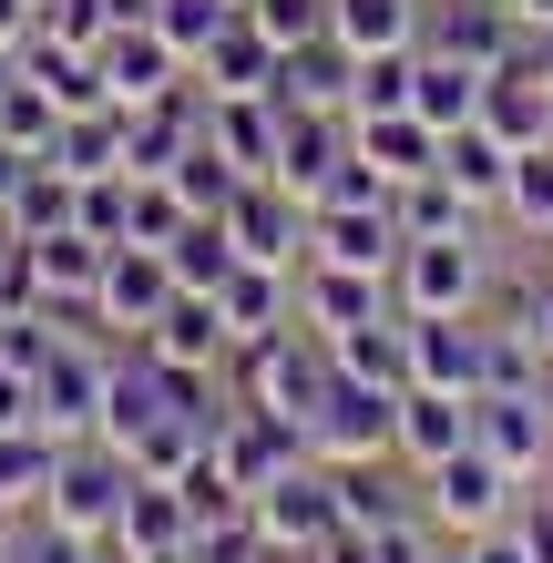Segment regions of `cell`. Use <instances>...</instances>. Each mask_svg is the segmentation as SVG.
Segmentation results:
<instances>
[{
    "instance_id": "cell-1",
    "label": "cell",
    "mask_w": 553,
    "mask_h": 563,
    "mask_svg": "<svg viewBox=\"0 0 553 563\" xmlns=\"http://www.w3.org/2000/svg\"><path fill=\"white\" fill-rule=\"evenodd\" d=\"M329 379H339V349L318 339L308 318L277 328V339H246L236 358H225V389H236L246 410H277V420H298V430H308L318 400H329Z\"/></svg>"
},
{
    "instance_id": "cell-2",
    "label": "cell",
    "mask_w": 553,
    "mask_h": 563,
    "mask_svg": "<svg viewBox=\"0 0 553 563\" xmlns=\"http://www.w3.org/2000/svg\"><path fill=\"white\" fill-rule=\"evenodd\" d=\"M389 287H400L410 318H472V308H493V256H482V225H462V236H410L400 267H389Z\"/></svg>"
},
{
    "instance_id": "cell-3",
    "label": "cell",
    "mask_w": 553,
    "mask_h": 563,
    "mask_svg": "<svg viewBox=\"0 0 553 563\" xmlns=\"http://www.w3.org/2000/svg\"><path fill=\"white\" fill-rule=\"evenodd\" d=\"M523 492H533V482H512L482 441H462L451 461H431V472H420V512H431L451 543H472V533H493V522L523 512Z\"/></svg>"
},
{
    "instance_id": "cell-4",
    "label": "cell",
    "mask_w": 553,
    "mask_h": 563,
    "mask_svg": "<svg viewBox=\"0 0 553 563\" xmlns=\"http://www.w3.org/2000/svg\"><path fill=\"white\" fill-rule=\"evenodd\" d=\"M134 482H144V472H134V451H113L103 430H92V441H62V461H52V492H42V512H62L73 533H92V543H103Z\"/></svg>"
},
{
    "instance_id": "cell-5",
    "label": "cell",
    "mask_w": 553,
    "mask_h": 563,
    "mask_svg": "<svg viewBox=\"0 0 553 563\" xmlns=\"http://www.w3.org/2000/svg\"><path fill=\"white\" fill-rule=\"evenodd\" d=\"M103 400H113V349L92 339V328H73V339L42 358V430L52 441H92V430H103Z\"/></svg>"
},
{
    "instance_id": "cell-6",
    "label": "cell",
    "mask_w": 553,
    "mask_h": 563,
    "mask_svg": "<svg viewBox=\"0 0 553 563\" xmlns=\"http://www.w3.org/2000/svg\"><path fill=\"white\" fill-rule=\"evenodd\" d=\"M472 441L493 451L512 482H543L553 472V400H543V379H523V389H472Z\"/></svg>"
},
{
    "instance_id": "cell-7",
    "label": "cell",
    "mask_w": 553,
    "mask_h": 563,
    "mask_svg": "<svg viewBox=\"0 0 553 563\" xmlns=\"http://www.w3.org/2000/svg\"><path fill=\"white\" fill-rule=\"evenodd\" d=\"M225 236H236L246 267H287V277H298L308 267V195L277 185V175H246L236 206H225Z\"/></svg>"
},
{
    "instance_id": "cell-8",
    "label": "cell",
    "mask_w": 553,
    "mask_h": 563,
    "mask_svg": "<svg viewBox=\"0 0 553 563\" xmlns=\"http://www.w3.org/2000/svg\"><path fill=\"white\" fill-rule=\"evenodd\" d=\"M389 420H400V389H369V379H329V400L308 410V451L318 461H400L389 451Z\"/></svg>"
},
{
    "instance_id": "cell-9",
    "label": "cell",
    "mask_w": 553,
    "mask_h": 563,
    "mask_svg": "<svg viewBox=\"0 0 553 563\" xmlns=\"http://www.w3.org/2000/svg\"><path fill=\"white\" fill-rule=\"evenodd\" d=\"M256 522H267V543H277V553H318V543L349 522V512H339V472H329L318 451H308V461H287V472L256 492Z\"/></svg>"
},
{
    "instance_id": "cell-10",
    "label": "cell",
    "mask_w": 553,
    "mask_h": 563,
    "mask_svg": "<svg viewBox=\"0 0 553 563\" xmlns=\"http://www.w3.org/2000/svg\"><path fill=\"white\" fill-rule=\"evenodd\" d=\"M175 297L185 287H175V256L165 246H113L103 256V287H92V318H103V339H144Z\"/></svg>"
},
{
    "instance_id": "cell-11",
    "label": "cell",
    "mask_w": 553,
    "mask_h": 563,
    "mask_svg": "<svg viewBox=\"0 0 553 563\" xmlns=\"http://www.w3.org/2000/svg\"><path fill=\"white\" fill-rule=\"evenodd\" d=\"M92 62H103V103H113V113H144V103H165V92L195 82V62H185L154 21H123Z\"/></svg>"
},
{
    "instance_id": "cell-12",
    "label": "cell",
    "mask_w": 553,
    "mask_h": 563,
    "mask_svg": "<svg viewBox=\"0 0 553 563\" xmlns=\"http://www.w3.org/2000/svg\"><path fill=\"white\" fill-rule=\"evenodd\" d=\"M420 42L472 62V73H512V62H523V11H512V0H431V31H420Z\"/></svg>"
},
{
    "instance_id": "cell-13",
    "label": "cell",
    "mask_w": 553,
    "mask_h": 563,
    "mask_svg": "<svg viewBox=\"0 0 553 563\" xmlns=\"http://www.w3.org/2000/svg\"><path fill=\"white\" fill-rule=\"evenodd\" d=\"M482 369H493V318H410V389H482Z\"/></svg>"
},
{
    "instance_id": "cell-14",
    "label": "cell",
    "mask_w": 553,
    "mask_h": 563,
    "mask_svg": "<svg viewBox=\"0 0 553 563\" xmlns=\"http://www.w3.org/2000/svg\"><path fill=\"white\" fill-rule=\"evenodd\" d=\"M298 318L318 328V339H349V328H369V318H400V287L369 277V267H298Z\"/></svg>"
},
{
    "instance_id": "cell-15",
    "label": "cell",
    "mask_w": 553,
    "mask_h": 563,
    "mask_svg": "<svg viewBox=\"0 0 553 563\" xmlns=\"http://www.w3.org/2000/svg\"><path fill=\"white\" fill-rule=\"evenodd\" d=\"M185 533H195V503L175 482H134L123 492V512H113V533H103V553L113 563H185Z\"/></svg>"
},
{
    "instance_id": "cell-16",
    "label": "cell",
    "mask_w": 553,
    "mask_h": 563,
    "mask_svg": "<svg viewBox=\"0 0 553 563\" xmlns=\"http://www.w3.org/2000/svg\"><path fill=\"white\" fill-rule=\"evenodd\" d=\"M400 216H389V206H318L308 216V256H318V267H369V277H389V267H400Z\"/></svg>"
},
{
    "instance_id": "cell-17",
    "label": "cell",
    "mask_w": 553,
    "mask_h": 563,
    "mask_svg": "<svg viewBox=\"0 0 553 563\" xmlns=\"http://www.w3.org/2000/svg\"><path fill=\"white\" fill-rule=\"evenodd\" d=\"M134 349H144V358H165V369H225V358H236V328H225L215 297H195V287H185Z\"/></svg>"
},
{
    "instance_id": "cell-18",
    "label": "cell",
    "mask_w": 553,
    "mask_h": 563,
    "mask_svg": "<svg viewBox=\"0 0 553 563\" xmlns=\"http://www.w3.org/2000/svg\"><path fill=\"white\" fill-rule=\"evenodd\" d=\"M277 134H287V113L267 92H206V144L236 164V175H277Z\"/></svg>"
},
{
    "instance_id": "cell-19",
    "label": "cell",
    "mask_w": 553,
    "mask_h": 563,
    "mask_svg": "<svg viewBox=\"0 0 553 563\" xmlns=\"http://www.w3.org/2000/svg\"><path fill=\"white\" fill-rule=\"evenodd\" d=\"M472 441V400L462 389H400V420H389V451L410 461V472H431Z\"/></svg>"
},
{
    "instance_id": "cell-20",
    "label": "cell",
    "mask_w": 553,
    "mask_h": 563,
    "mask_svg": "<svg viewBox=\"0 0 553 563\" xmlns=\"http://www.w3.org/2000/svg\"><path fill=\"white\" fill-rule=\"evenodd\" d=\"M195 82H206V92H277V42L246 11H225V31L195 52Z\"/></svg>"
},
{
    "instance_id": "cell-21",
    "label": "cell",
    "mask_w": 553,
    "mask_h": 563,
    "mask_svg": "<svg viewBox=\"0 0 553 563\" xmlns=\"http://www.w3.org/2000/svg\"><path fill=\"white\" fill-rule=\"evenodd\" d=\"M215 308H225V328H236V349L246 339H277V328H298V277H287V267H246V256H236V277L215 287Z\"/></svg>"
},
{
    "instance_id": "cell-22",
    "label": "cell",
    "mask_w": 553,
    "mask_h": 563,
    "mask_svg": "<svg viewBox=\"0 0 553 563\" xmlns=\"http://www.w3.org/2000/svg\"><path fill=\"white\" fill-rule=\"evenodd\" d=\"M482 92H493V73H472V62H451V52H431L420 42V62H410V113L420 123H482Z\"/></svg>"
},
{
    "instance_id": "cell-23",
    "label": "cell",
    "mask_w": 553,
    "mask_h": 563,
    "mask_svg": "<svg viewBox=\"0 0 553 563\" xmlns=\"http://www.w3.org/2000/svg\"><path fill=\"white\" fill-rule=\"evenodd\" d=\"M329 31L349 52H420V31H431V0H329Z\"/></svg>"
},
{
    "instance_id": "cell-24",
    "label": "cell",
    "mask_w": 553,
    "mask_h": 563,
    "mask_svg": "<svg viewBox=\"0 0 553 563\" xmlns=\"http://www.w3.org/2000/svg\"><path fill=\"white\" fill-rule=\"evenodd\" d=\"M103 236H82V225H62V236H31V267H42V308H92V287H103Z\"/></svg>"
},
{
    "instance_id": "cell-25",
    "label": "cell",
    "mask_w": 553,
    "mask_h": 563,
    "mask_svg": "<svg viewBox=\"0 0 553 563\" xmlns=\"http://www.w3.org/2000/svg\"><path fill=\"white\" fill-rule=\"evenodd\" d=\"M441 175L462 185L482 216H502V185H512V144L493 134V123H451V134H441Z\"/></svg>"
},
{
    "instance_id": "cell-26",
    "label": "cell",
    "mask_w": 553,
    "mask_h": 563,
    "mask_svg": "<svg viewBox=\"0 0 553 563\" xmlns=\"http://www.w3.org/2000/svg\"><path fill=\"white\" fill-rule=\"evenodd\" d=\"M349 123H360V154L379 164L389 185H410V175L441 164V123H420V113H349Z\"/></svg>"
},
{
    "instance_id": "cell-27",
    "label": "cell",
    "mask_w": 553,
    "mask_h": 563,
    "mask_svg": "<svg viewBox=\"0 0 553 563\" xmlns=\"http://www.w3.org/2000/svg\"><path fill=\"white\" fill-rule=\"evenodd\" d=\"M42 164H62L73 185H92V175H123V113H113V103L62 113V134H52V154H42Z\"/></svg>"
},
{
    "instance_id": "cell-28",
    "label": "cell",
    "mask_w": 553,
    "mask_h": 563,
    "mask_svg": "<svg viewBox=\"0 0 553 563\" xmlns=\"http://www.w3.org/2000/svg\"><path fill=\"white\" fill-rule=\"evenodd\" d=\"M389 216H400V236H462V225H482V206L441 175V164L410 175V185H389Z\"/></svg>"
},
{
    "instance_id": "cell-29",
    "label": "cell",
    "mask_w": 553,
    "mask_h": 563,
    "mask_svg": "<svg viewBox=\"0 0 553 563\" xmlns=\"http://www.w3.org/2000/svg\"><path fill=\"white\" fill-rule=\"evenodd\" d=\"M329 349H339V369H349V379H369V389H410V308H400V318L349 328V339H329Z\"/></svg>"
},
{
    "instance_id": "cell-30",
    "label": "cell",
    "mask_w": 553,
    "mask_h": 563,
    "mask_svg": "<svg viewBox=\"0 0 553 563\" xmlns=\"http://www.w3.org/2000/svg\"><path fill=\"white\" fill-rule=\"evenodd\" d=\"M267 522H256V503H225V512H195L185 533V563H267Z\"/></svg>"
},
{
    "instance_id": "cell-31",
    "label": "cell",
    "mask_w": 553,
    "mask_h": 563,
    "mask_svg": "<svg viewBox=\"0 0 553 563\" xmlns=\"http://www.w3.org/2000/svg\"><path fill=\"white\" fill-rule=\"evenodd\" d=\"M502 225H512V236H533V246H553V144H523V154H512Z\"/></svg>"
},
{
    "instance_id": "cell-32",
    "label": "cell",
    "mask_w": 553,
    "mask_h": 563,
    "mask_svg": "<svg viewBox=\"0 0 553 563\" xmlns=\"http://www.w3.org/2000/svg\"><path fill=\"white\" fill-rule=\"evenodd\" d=\"M52 461H62V441H52V430H0V503H11V512H42Z\"/></svg>"
},
{
    "instance_id": "cell-33",
    "label": "cell",
    "mask_w": 553,
    "mask_h": 563,
    "mask_svg": "<svg viewBox=\"0 0 553 563\" xmlns=\"http://www.w3.org/2000/svg\"><path fill=\"white\" fill-rule=\"evenodd\" d=\"M73 195H82V185L62 175V164H31V185L11 195V216H0V236H21V246H31V236H62V225H73Z\"/></svg>"
},
{
    "instance_id": "cell-34",
    "label": "cell",
    "mask_w": 553,
    "mask_h": 563,
    "mask_svg": "<svg viewBox=\"0 0 553 563\" xmlns=\"http://www.w3.org/2000/svg\"><path fill=\"white\" fill-rule=\"evenodd\" d=\"M0 563H103V543L73 533L62 512H11V533H0Z\"/></svg>"
},
{
    "instance_id": "cell-35",
    "label": "cell",
    "mask_w": 553,
    "mask_h": 563,
    "mask_svg": "<svg viewBox=\"0 0 553 563\" xmlns=\"http://www.w3.org/2000/svg\"><path fill=\"white\" fill-rule=\"evenodd\" d=\"M165 256H175V287H195V297H215L225 277H236V236H225V216H195Z\"/></svg>"
},
{
    "instance_id": "cell-36",
    "label": "cell",
    "mask_w": 553,
    "mask_h": 563,
    "mask_svg": "<svg viewBox=\"0 0 553 563\" xmlns=\"http://www.w3.org/2000/svg\"><path fill=\"white\" fill-rule=\"evenodd\" d=\"M236 185H246V175H236V164H225L206 134H195V144L175 154V195H185L195 216H225V206H236Z\"/></svg>"
},
{
    "instance_id": "cell-37",
    "label": "cell",
    "mask_w": 553,
    "mask_h": 563,
    "mask_svg": "<svg viewBox=\"0 0 553 563\" xmlns=\"http://www.w3.org/2000/svg\"><path fill=\"white\" fill-rule=\"evenodd\" d=\"M73 225H82V236H103V246H123V236H134V175H92L73 195Z\"/></svg>"
},
{
    "instance_id": "cell-38",
    "label": "cell",
    "mask_w": 553,
    "mask_h": 563,
    "mask_svg": "<svg viewBox=\"0 0 553 563\" xmlns=\"http://www.w3.org/2000/svg\"><path fill=\"white\" fill-rule=\"evenodd\" d=\"M0 134H11L21 154H52V134H62V103H52V92L21 73L11 92H0Z\"/></svg>"
},
{
    "instance_id": "cell-39",
    "label": "cell",
    "mask_w": 553,
    "mask_h": 563,
    "mask_svg": "<svg viewBox=\"0 0 553 563\" xmlns=\"http://www.w3.org/2000/svg\"><path fill=\"white\" fill-rule=\"evenodd\" d=\"M410 62L420 52H369L360 82H349V113H410Z\"/></svg>"
},
{
    "instance_id": "cell-40",
    "label": "cell",
    "mask_w": 553,
    "mask_h": 563,
    "mask_svg": "<svg viewBox=\"0 0 553 563\" xmlns=\"http://www.w3.org/2000/svg\"><path fill=\"white\" fill-rule=\"evenodd\" d=\"M225 11H236V0H154V11H144V21H154V31H165V42H175L185 62H195V52H206V42H215V31H225Z\"/></svg>"
},
{
    "instance_id": "cell-41",
    "label": "cell",
    "mask_w": 553,
    "mask_h": 563,
    "mask_svg": "<svg viewBox=\"0 0 553 563\" xmlns=\"http://www.w3.org/2000/svg\"><path fill=\"white\" fill-rule=\"evenodd\" d=\"M246 21L267 31L277 52H298V42H318V31H329V0H246Z\"/></svg>"
},
{
    "instance_id": "cell-42",
    "label": "cell",
    "mask_w": 553,
    "mask_h": 563,
    "mask_svg": "<svg viewBox=\"0 0 553 563\" xmlns=\"http://www.w3.org/2000/svg\"><path fill=\"white\" fill-rule=\"evenodd\" d=\"M493 308H512V318H523V339L543 349V369H553V267H543V277H523V287H502Z\"/></svg>"
},
{
    "instance_id": "cell-43",
    "label": "cell",
    "mask_w": 553,
    "mask_h": 563,
    "mask_svg": "<svg viewBox=\"0 0 553 563\" xmlns=\"http://www.w3.org/2000/svg\"><path fill=\"white\" fill-rule=\"evenodd\" d=\"M0 318H42V267L21 236H0Z\"/></svg>"
},
{
    "instance_id": "cell-44",
    "label": "cell",
    "mask_w": 553,
    "mask_h": 563,
    "mask_svg": "<svg viewBox=\"0 0 553 563\" xmlns=\"http://www.w3.org/2000/svg\"><path fill=\"white\" fill-rule=\"evenodd\" d=\"M462 563H543V553H533V533H523V512H512V522H493V533H472Z\"/></svg>"
},
{
    "instance_id": "cell-45",
    "label": "cell",
    "mask_w": 553,
    "mask_h": 563,
    "mask_svg": "<svg viewBox=\"0 0 553 563\" xmlns=\"http://www.w3.org/2000/svg\"><path fill=\"white\" fill-rule=\"evenodd\" d=\"M523 533H533V553L553 563V482H543V492H523Z\"/></svg>"
},
{
    "instance_id": "cell-46",
    "label": "cell",
    "mask_w": 553,
    "mask_h": 563,
    "mask_svg": "<svg viewBox=\"0 0 553 563\" xmlns=\"http://www.w3.org/2000/svg\"><path fill=\"white\" fill-rule=\"evenodd\" d=\"M31 164H42V154H21V144H11V134H0V216H11V195H21V185H31Z\"/></svg>"
},
{
    "instance_id": "cell-47",
    "label": "cell",
    "mask_w": 553,
    "mask_h": 563,
    "mask_svg": "<svg viewBox=\"0 0 553 563\" xmlns=\"http://www.w3.org/2000/svg\"><path fill=\"white\" fill-rule=\"evenodd\" d=\"M31 21H42L31 0H0V42H31Z\"/></svg>"
},
{
    "instance_id": "cell-48",
    "label": "cell",
    "mask_w": 553,
    "mask_h": 563,
    "mask_svg": "<svg viewBox=\"0 0 553 563\" xmlns=\"http://www.w3.org/2000/svg\"><path fill=\"white\" fill-rule=\"evenodd\" d=\"M512 11H523V31H533V21H553V0H512Z\"/></svg>"
},
{
    "instance_id": "cell-49",
    "label": "cell",
    "mask_w": 553,
    "mask_h": 563,
    "mask_svg": "<svg viewBox=\"0 0 553 563\" xmlns=\"http://www.w3.org/2000/svg\"><path fill=\"white\" fill-rule=\"evenodd\" d=\"M431 563H462V543H451V533H441V553H431Z\"/></svg>"
},
{
    "instance_id": "cell-50",
    "label": "cell",
    "mask_w": 553,
    "mask_h": 563,
    "mask_svg": "<svg viewBox=\"0 0 553 563\" xmlns=\"http://www.w3.org/2000/svg\"><path fill=\"white\" fill-rule=\"evenodd\" d=\"M267 563H308V553H267Z\"/></svg>"
},
{
    "instance_id": "cell-51",
    "label": "cell",
    "mask_w": 553,
    "mask_h": 563,
    "mask_svg": "<svg viewBox=\"0 0 553 563\" xmlns=\"http://www.w3.org/2000/svg\"><path fill=\"white\" fill-rule=\"evenodd\" d=\"M543 400H553V369H543Z\"/></svg>"
},
{
    "instance_id": "cell-52",
    "label": "cell",
    "mask_w": 553,
    "mask_h": 563,
    "mask_svg": "<svg viewBox=\"0 0 553 563\" xmlns=\"http://www.w3.org/2000/svg\"><path fill=\"white\" fill-rule=\"evenodd\" d=\"M31 11H42V0H31Z\"/></svg>"
},
{
    "instance_id": "cell-53",
    "label": "cell",
    "mask_w": 553,
    "mask_h": 563,
    "mask_svg": "<svg viewBox=\"0 0 553 563\" xmlns=\"http://www.w3.org/2000/svg\"><path fill=\"white\" fill-rule=\"evenodd\" d=\"M236 11H246V0H236Z\"/></svg>"
}]
</instances>
